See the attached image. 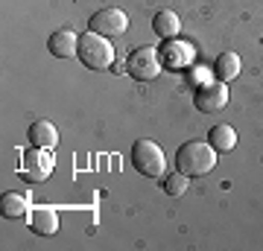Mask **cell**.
Returning <instances> with one entry per match:
<instances>
[{
    "instance_id": "cell-10",
    "label": "cell",
    "mask_w": 263,
    "mask_h": 251,
    "mask_svg": "<svg viewBox=\"0 0 263 251\" xmlns=\"http://www.w3.org/2000/svg\"><path fill=\"white\" fill-rule=\"evenodd\" d=\"M29 143L38 149H56L59 143V131L50 120H35L29 126Z\"/></svg>"
},
{
    "instance_id": "cell-7",
    "label": "cell",
    "mask_w": 263,
    "mask_h": 251,
    "mask_svg": "<svg viewBox=\"0 0 263 251\" xmlns=\"http://www.w3.org/2000/svg\"><path fill=\"white\" fill-rule=\"evenodd\" d=\"M50 172H53V158L47 155V149H32L24 155V169H21V176L27 178V181H47Z\"/></svg>"
},
{
    "instance_id": "cell-1",
    "label": "cell",
    "mask_w": 263,
    "mask_h": 251,
    "mask_svg": "<svg viewBox=\"0 0 263 251\" xmlns=\"http://www.w3.org/2000/svg\"><path fill=\"white\" fill-rule=\"evenodd\" d=\"M214 167H216V149L211 146V143L187 140V143H181L179 152H176V169L184 172L187 178L208 176Z\"/></svg>"
},
{
    "instance_id": "cell-13",
    "label": "cell",
    "mask_w": 263,
    "mask_h": 251,
    "mask_svg": "<svg viewBox=\"0 0 263 251\" xmlns=\"http://www.w3.org/2000/svg\"><path fill=\"white\" fill-rule=\"evenodd\" d=\"M208 140H211V146L216 149V152H228V149H234L237 143V134L231 126H226V123H216L214 129L208 131Z\"/></svg>"
},
{
    "instance_id": "cell-3",
    "label": "cell",
    "mask_w": 263,
    "mask_h": 251,
    "mask_svg": "<svg viewBox=\"0 0 263 251\" xmlns=\"http://www.w3.org/2000/svg\"><path fill=\"white\" fill-rule=\"evenodd\" d=\"M132 167L138 169L141 176L146 178H158L164 176V169H167V158H164V152L155 140H135L132 143Z\"/></svg>"
},
{
    "instance_id": "cell-14",
    "label": "cell",
    "mask_w": 263,
    "mask_h": 251,
    "mask_svg": "<svg viewBox=\"0 0 263 251\" xmlns=\"http://www.w3.org/2000/svg\"><path fill=\"white\" fill-rule=\"evenodd\" d=\"M237 73H240V56H237V53H222V56H216L214 76L219 82H231Z\"/></svg>"
},
{
    "instance_id": "cell-2",
    "label": "cell",
    "mask_w": 263,
    "mask_h": 251,
    "mask_svg": "<svg viewBox=\"0 0 263 251\" xmlns=\"http://www.w3.org/2000/svg\"><path fill=\"white\" fill-rule=\"evenodd\" d=\"M76 56L88 70H108L114 62V47L100 32H85V35H79V53Z\"/></svg>"
},
{
    "instance_id": "cell-4",
    "label": "cell",
    "mask_w": 263,
    "mask_h": 251,
    "mask_svg": "<svg viewBox=\"0 0 263 251\" xmlns=\"http://www.w3.org/2000/svg\"><path fill=\"white\" fill-rule=\"evenodd\" d=\"M126 73L138 82H152L161 73V53L152 47H135L126 59Z\"/></svg>"
},
{
    "instance_id": "cell-15",
    "label": "cell",
    "mask_w": 263,
    "mask_h": 251,
    "mask_svg": "<svg viewBox=\"0 0 263 251\" xmlns=\"http://www.w3.org/2000/svg\"><path fill=\"white\" fill-rule=\"evenodd\" d=\"M27 207H29V202L24 193H3V199H0V210H3V216H9V219L24 216Z\"/></svg>"
},
{
    "instance_id": "cell-16",
    "label": "cell",
    "mask_w": 263,
    "mask_h": 251,
    "mask_svg": "<svg viewBox=\"0 0 263 251\" xmlns=\"http://www.w3.org/2000/svg\"><path fill=\"white\" fill-rule=\"evenodd\" d=\"M161 190H164L167 196H181L184 190H187V176H184V172L167 176V178H164V184H161Z\"/></svg>"
},
{
    "instance_id": "cell-11",
    "label": "cell",
    "mask_w": 263,
    "mask_h": 251,
    "mask_svg": "<svg viewBox=\"0 0 263 251\" xmlns=\"http://www.w3.org/2000/svg\"><path fill=\"white\" fill-rule=\"evenodd\" d=\"M161 56L170 67H187L193 65V47L181 44V41H167V47L161 50Z\"/></svg>"
},
{
    "instance_id": "cell-5",
    "label": "cell",
    "mask_w": 263,
    "mask_h": 251,
    "mask_svg": "<svg viewBox=\"0 0 263 251\" xmlns=\"http://www.w3.org/2000/svg\"><path fill=\"white\" fill-rule=\"evenodd\" d=\"M193 103H196V108H199L202 114L222 111V108L228 105V88H226V82L214 79V82L199 85V91L193 93Z\"/></svg>"
},
{
    "instance_id": "cell-8",
    "label": "cell",
    "mask_w": 263,
    "mask_h": 251,
    "mask_svg": "<svg viewBox=\"0 0 263 251\" xmlns=\"http://www.w3.org/2000/svg\"><path fill=\"white\" fill-rule=\"evenodd\" d=\"M29 228H32L38 237H53V234L59 231V214L47 205L32 207V214H29Z\"/></svg>"
},
{
    "instance_id": "cell-12",
    "label": "cell",
    "mask_w": 263,
    "mask_h": 251,
    "mask_svg": "<svg viewBox=\"0 0 263 251\" xmlns=\"http://www.w3.org/2000/svg\"><path fill=\"white\" fill-rule=\"evenodd\" d=\"M152 29H155V35H161L164 41H170V38H176L179 35V15L176 12H170V9H161L155 18H152Z\"/></svg>"
},
{
    "instance_id": "cell-6",
    "label": "cell",
    "mask_w": 263,
    "mask_h": 251,
    "mask_svg": "<svg viewBox=\"0 0 263 251\" xmlns=\"http://www.w3.org/2000/svg\"><path fill=\"white\" fill-rule=\"evenodd\" d=\"M88 27H91V32H100V35L111 38V35H123V32H126L129 18H126V12H123V9L108 6V9L94 12V15H91V21H88Z\"/></svg>"
},
{
    "instance_id": "cell-9",
    "label": "cell",
    "mask_w": 263,
    "mask_h": 251,
    "mask_svg": "<svg viewBox=\"0 0 263 251\" xmlns=\"http://www.w3.org/2000/svg\"><path fill=\"white\" fill-rule=\"evenodd\" d=\"M47 50L59 59H73L76 53H79V38H76V32H70V29H59V32L50 35Z\"/></svg>"
}]
</instances>
